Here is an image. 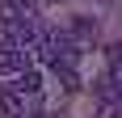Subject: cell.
I'll list each match as a JSON object with an SVG mask.
<instances>
[{
    "mask_svg": "<svg viewBox=\"0 0 122 118\" xmlns=\"http://www.w3.org/2000/svg\"><path fill=\"white\" fill-rule=\"evenodd\" d=\"M38 55H42V63H51V68H76V59H80V47H76V38L67 34V30H51V34L38 38Z\"/></svg>",
    "mask_w": 122,
    "mask_h": 118,
    "instance_id": "1",
    "label": "cell"
},
{
    "mask_svg": "<svg viewBox=\"0 0 122 118\" xmlns=\"http://www.w3.org/2000/svg\"><path fill=\"white\" fill-rule=\"evenodd\" d=\"M13 89H17L21 97H34V93H42V72H38V68H25L21 76L13 80Z\"/></svg>",
    "mask_w": 122,
    "mask_h": 118,
    "instance_id": "4",
    "label": "cell"
},
{
    "mask_svg": "<svg viewBox=\"0 0 122 118\" xmlns=\"http://www.w3.org/2000/svg\"><path fill=\"white\" fill-rule=\"evenodd\" d=\"M4 51H9V38H4V30H0V55H4Z\"/></svg>",
    "mask_w": 122,
    "mask_h": 118,
    "instance_id": "6",
    "label": "cell"
},
{
    "mask_svg": "<svg viewBox=\"0 0 122 118\" xmlns=\"http://www.w3.org/2000/svg\"><path fill=\"white\" fill-rule=\"evenodd\" d=\"M0 4H17V0H0Z\"/></svg>",
    "mask_w": 122,
    "mask_h": 118,
    "instance_id": "7",
    "label": "cell"
},
{
    "mask_svg": "<svg viewBox=\"0 0 122 118\" xmlns=\"http://www.w3.org/2000/svg\"><path fill=\"white\" fill-rule=\"evenodd\" d=\"M0 110H4V118H25V97L13 84H0Z\"/></svg>",
    "mask_w": 122,
    "mask_h": 118,
    "instance_id": "3",
    "label": "cell"
},
{
    "mask_svg": "<svg viewBox=\"0 0 122 118\" xmlns=\"http://www.w3.org/2000/svg\"><path fill=\"white\" fill-rule=\"evenodd\" d=\"M67 34L76 38V47H84V42H93V38H97V21H93V17H76Z\"/></svg>",
    "mask_w": 122,
    "mask_h": 118,
    "instance_id": "5",
    "label": "cell"
},
{
    "mask_svg": "<svg viewBox=\"0 0 122 118\" xmlns=\"http://www.w3.org/2000/svg\"><path fill=\"white\" fill-rule=\"evenodd\" d=\"M25 68H34V51H4V55H0V72H4V76H21Z\"/></svg>",
    "mask_w": 122,
    "mask_h": 118,
    "instance_id": "2",
    "label": "cell"
}]
</instances>
